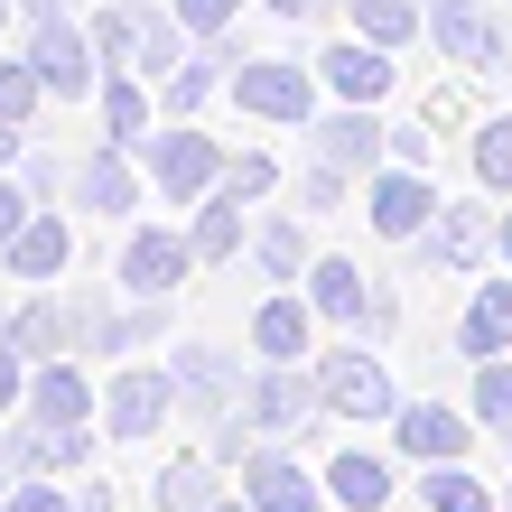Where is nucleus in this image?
<instances>
[{
	"label": "nucleus",
	"mask_w": 512,
	"mask_h": 512,
	"mask_svg": "<svg viewBox=\"0 0 512 512\" xmlns=\"http://www.w3.org/2000/svg\"><path fill=\"white\" fill-rule=\"evenodd\" d=\"M419 457H447V447H457V419H438V410H410V429H401Z\"/></svg>",
	"instance_id": "f257e3e1"
},
{
	"label": "nucleus",
	"mask_w": 512,
	"mask_h": 512,
	"mask_svg": "<svg viewBox=\"0 0 512 512\" xmlns=\"http://www.w3.org/2000/svg\"><path fill=\"white\" fill-rule=\"evenodd\" d=\"M261 512H308V485L298 475H261Z\"/></svg>",
	"instance_id": "f03ea898"
},
{
	"label": "nucleus",
	"mask_w": 512,
	"mask_h": 512,
	"mask_svg": "<svg viewBox=\"0 0 512 512\" xmlns=\"http://www.w3.org/2000/svg\"><path fill=\"white\" fill-rule=\"evenodd\" d=\"M373 215H382L391 233H401V224H419V187H382V205H373Z\"/></svg>",
	"instance_id": "7ed1b4c3"
},
{
	"label": "nucleus",
	"mask_w": 512,
	"mask_h": 512,
	"mask_svg": "<svg viewBox=\"0 0 512 512\" xmlns=\"http://www.w3.org/2000/svg\"><path fill=\"white\" fill-rule=\"evenodd\" d=\"M503 326H512V298L494 289V298H485V308H475V345H494V336H503Z\"/></svg>",
	"instance_id": "20e7f679"
},
{
	"label": "nucleus",
	"mask_w": 512,
	"mask_h": 512,
	"mask_svg": "<svg viewBox=\"0 0 512 512\" xmlns=\"http://www.w3.org/2000/svg\"><path fill=\"white\" fill-rule=\"evenodd\" d=\"M336 391H345V401H354V410H364V401H382V382H373L364 364H345V373H336Z\"/></svg>",
	"instance_id": "39448f33"
},
{
	"label": "nucleus",
	"mask_w": 512,
	"mask_h": 512,
	"mask_svg": "<svg viewBox=\"0 0 512 512\" xmlns=\"http://www.w3.org/2000/svg\"><path fill=\"white\" fill-rule=\"evenodd\" d=\"M336 75L354 84V94H373V84H382V66H373V56H336Z\"/></svg>",
	"instance_id": "423d86ee"
},
{
	"label": "nucleus",
	"mask_w": 512,
	"mask_h": 512,
	"mask_svg": "<svg viewBox=\"0 0 512 512\" xmlns=\"http://www.w3.org/2000/svg\"><path fill=\"white\" fill-rule=\"evenodd\" d=\"M168 270H177V252H168V243H140V280H149V289H159Z\"/></svg>",
	"instance_id": "0eeeda50"
},
{
	"label": "nucleus",
	"mask_w": 512,
	"mask_h": 512,
	"mask_svg": "<svg viewBox=\"0 0 512 512\" xmlns=\"http://www.w3.org/2000/svg\"><path fill=\"white\" fill-rule=\"evenodd\" d=\"M438 503H447V512H485V494H475V485H438Z\"/></svg>",
	"instance_id": "6e6552de"
},
{
	"label": "nucleus",
	"mask_w": 512,
	"mask_h": 512,
	"mask_svg": "<svg viewBox=\"0 0 512 512\" xmlns=\"http://www.w3.org/2000/svg\"><path fill=\"white\" fill-rule=\"evenodd\" d=\"M485 168H494V177H512V131H494V140H485Z\"/></svg>",
	"instance_id": "1a4fd4ad"
},
{
	"label": "nucleus",
	"mask_w": 512,
	"mask_h": 512,
	"mask_svg": "<svg viewBox=\"0 0 512 512\" xmlns=\"http://www.w3.org/2000/svg\"><path fill=\"white\" fill-rule=\"evenodd\" d=\"M485 410H494V419H512V373H494V382H485Z\"/></svg>",
	"instance_id": "9d476101"
}]
</instances>
